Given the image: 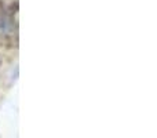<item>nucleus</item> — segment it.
<instances>
[{
	"label": "nucleus",
	"instance_id": "f257e3e1",
	"mask_svg": "<svg viewBox=\"0 0 157 138\" xmlns=\"http://www.w3.org/2000/svg\"><path fill=\"white\" fill-rule=\"evenodd\" d=\"M17 11L13 3L0 0V37H11L17 32Z\"/></svg>",
	"mask_w": 157,
	"mask_h": 138
}]
</instances>
